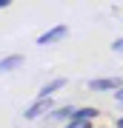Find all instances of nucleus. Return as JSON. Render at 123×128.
<instances>
[{"instance_id":"39448f33","label":"nucleus","mask_w":123,"mask_h":128,"mask_svg":"<svg viewBox=\"0 0 123 128\" xmlns=\"http://www.w3.org/2000/svg\"><path fill=\"white\" fill-rule=\"evenodd\" d=\"M63 86H66V77H57V80L46 82V86L40 88V94H37V97H52L55 91H60V88H63Z\"/></svg>"},{"instance_id":"7ed1b4c3","label":"nucleus","mask_w":123,"mask_h":128,"mask_svg":"<svg viewBox=\"0 0 123 128\" xmlns=\"http://www.w3.org/2000/svg\"><path fill=\"white\" fill-rule=\"evenodd\" d=\"M120 86H123L120 77H100V80H92V82H89L92 91H117Z\"/></svg>"},{"instance_id":"6e6552de","label":"nucleus","mask_w":123,"mask_h":128,"mask_svg":"<svg viewBox=\"0 0 123 128\" xmlns=\"http://www.w3.org/2000/svg\"><path fill=\"white\" fill-rule=\"evenodd\" d=\"M66 128H92V122H89V120H69Z\"/></svg>"},{"instance_id":"20e7f679","label":"nucleus","mask_w":123,"mask_h":128,"mask_svg":"<svg viewBox=\"0 0 123 128\" xmlns=\"http://www.w3.org/2000/svg\"><path fill=\"white\" fill-rule=\"evenodd\" d=\"M20 66H23V54H12V57L0 60V74H9L14 68H20Z\"/></svg>"},{"instance_id":"9b49d317","label":"nucleus","mask_w":123,"mask_h":128,"mask_svg":"<svg viewBox=\"0 0 123 128\" xmlns=\"http://www.w3.org/2000/svg\"><path fill=\"white\" fill-rule=\"evenodd\" d=\"M12 3V0H0V9H6V6H9Z\"/></svg>"},{"instance_id":"9d476101","label":"nucleus","mask_w":123,"mask_h":128,"mask_svg":"<svg viewBox=\"0 0 123 128\" xmlns=\"http://www.w3.org/2000/svg\"><path fill=\"white\" fill-rule=\"evenodd\" d=\"M114 100H117V102H123V86L117 88V91H114Z\"/></svg>"},{"instance_id":"f257e3e1","label":"nucleus","mask_w":123,"mask_h":128,"mask_svg":"<svg viewBox=\"0 0 123 128\" xmlns=\"http://www.w3.org/2000/svg\"><path fill=\"white\" fill-rule=\"evenodd\" d=\"M43 114H52V97H37V102H32L26 108V120H37V117H43Z\"/></svg>"},{"instance_id":"1a4fd4ad","label":"nucleus","mask_w":123,"mask_h":128,"mask_svg":"<svg viewBox=\"0 0 123 128\" xmlns=\"http://www.w3.org/2000/svg\"><path fill=\"white\" fill-rule=\"evenodd\" d=\"M112 48H114V51H123V37H117V40L112 43Z\"/></svg>"},{"instance_id":"423d86ee","label":"nucleus","mask_w":123,"mask_h":128,"mask_svg":"<svg viewBox=\"0 0 123 128\" xmlns=\"http://www.w3.org/2000/svg\"><path fill=\"white\" fill-rule=\"evenodd\" d=\"M52 117H55V120H60V122H69V120L74 117V108H72V105H63V108H55V111H52Z\"/></svg>"},{"instance_id":"f03ea898","label":"nucleus","mask_w":123,"mask_h":128,"mask_svg":"<svg viewBox=\"0 0 123 128\" xmlns=\"http://www.w3.org/2000/svg\"><path fill=\"white\" fill-rule=\"evenodd\" d=\"M66 34H69V26H55V28H49V32H43L40 37H37V46H49V43H57V40H63Z\"/></svg>"},{"instance_id":"f8f14e48","label":"nucleus","mask_w":123,"mask_h":128,"mask_svg":"<svg viewBox=\"0 0 123 128\" xmlns=\"http://www.w3.org/2000/svg\"><path fill=\"white\" fill-rule=\"evenodd\" d=\"M117 128H123V117H120V120H117Z\"/></svg>"},{"instance_id":"0eeeda50","label":"nucleus","mask_w":123,"mask_h":128,"mask_svg":"<svg viewBox=\"0 0 123 128\" xmlns=\"http://www.w3.org/2000/svg\"><path fill=\"white\" fill-rule=\"evenodd\" d=\"M95 117H97L95 108H74V117H72V120H89V122H92Z\"/></svg>"}]
</instances>
